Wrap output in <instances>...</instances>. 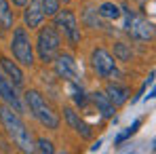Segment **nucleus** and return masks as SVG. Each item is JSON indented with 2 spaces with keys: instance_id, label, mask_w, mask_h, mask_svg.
<instances>
[{
  "instance_id": "obj_1",
  "label": "nucleus",
  "mask_w": 156,
  "mask_h": 154,
  "mask_svg": "<svg viewBox=\"0 0 156 154\" xmlns=\"http://www.w3.org/2000/svg\"><path fill=\"white\" fill-rule=\"evenodd\" d=\"M0 120L6 129L9 137L23 150V152H32L34 150V139H32V133L26 129L23 120L19 118L17 112H13V108H6V106H0Z\"/></svg>"
},
{
  "instance_id": "obj_2",
  "label": "nucleus",
  "mask_w": 156,
  "mask_h": 154,
  "mask_svg": "<svg viewBox=\"0 0 156 154\" xmlns=\"http://www.w3.org/2000/svg\"><path fill=\"white\" fill-rule=\"evenodd\" d=\"M26 102L32 110V114L40 120V125H44L47 129H57L59 127V116L47 106V102L42 99V95L38 91H27L26 93Z\"/></svg>"
},
{
  "instance_id": "obj_3",
  "label": "nucleus",
  "mask_w": 156,
  "mask_h": 154,
  "mask_svg": "<svg viewBox=\"0 0 156 154\" xmlns=\"http://www.w3.org/2000/svg\"><path fill=\"white\" fill-rule=\"evenodd\" d=\"M11 51L15 55V59L23 66H32L34 63V51H32V42L30 36L23 27H15L13 32V40H11Z\"/></svg>"
},
{
  "instance_id": "obj_4",
  "label": "nucleus",
  "mask_w": 156,
  "mask_h": 154,
  "mask_svg": "<svg viewBox=\"0 0 156 154\" xmlns=\"http://www.w3.org/2000/svg\"><path fill=\"white\" fill-rule=\"evenodd\" d=\"M59 45H61V40H59V34H57V30L51 26L42 27L40 30V34H38V55H40V59L42 61H53V57L57 55L59 51Z\"/></svg>"
},
{
  "instance_id": "obj_5",
  "label": "nucleus",
  "mask_w": 156,
  "mask_h": 154,
  "mask_svg": "<svg viewBox=\"0 0 156 154\" xmlns=\"http://www.w3.org/2000/svg\"><path fill=\"white\" fill-rule=\"evenodd\" d=\"M127 34L135 40H152L154 36V30H152V23L141 17V15H131L127 11Z\"/></svg>"
},
{
  "instance_id": "obj_6",
  "label": "nucleus",
  "mask_w": 156,
  "mask_h": 154,
  "mask_svg": "<svg viewBox=\"0 0 156 154\" xmlns=\"http://www.w3.org/2000/svg\"><path fill=\"white\" fill-rule=\"evenodd\" d=\"M55 26L68 36V40H70L72 45H78V40H80V30H78L76 15H74L72 11L55 13Z\"/></svg>"
},
{
  "instance_id": "obj_7",
  "label": "nucleus",
  "mask_w": 156,
  "mask_h": 154,
  "mask_svg": "<svg viewBox=\"0 0 156 154\" xmlns=\"http://www.w3.org/2000/svg\"><path fill=\"white\" fill-rule=\"evenodd\" d=\"M91 63H93V70L99 74L101 78H110L114 74V57L105 49H95L91 55Z\"/></svg>"
},
{
  "instance_id": "obj_8",
  "label": "nucleus",
  "mask_w": 156,
  "mask_h": 154,
  "mask_svg": "<svg viewBox=\"0 0 156 154\" xmlns=\"http://www.w3.org/2000/svg\"><path fill=\"white\" fill-rule=\"evenodd\" d=\"M55 70H57L59 76L66 78V80H76V76H78L76 61H74V57L68 55V53H61V55L55 57Z\"/></svg>"
},
{
  "instance_id": "obj_9",
  "label": "nucleus",
  "mask_w": 156,
  "mask_h": 154,
  "mask_svg": "<svg viewBox=\"0 0 156 154\" xmlns=\"http://www.w3.org/2000/svg\"><path fill=\"white\" fill-rule=\"evenodd\" d=\"M0 97L9 103L15 112H23V106H21V102H19V95H17L15 89H13V82L4 76L2 72H0Z\"/></svg>"
},
{
  "instance_id": "obj_10",
  "label": "nucleus",
  "mask_w": 156,
  "mask_h": 154,
  "mask_svg": "<svg viewBox=\"0 0 156 154\" xmlns=\"http://www.w3.org/2000/svg\"><path fill=\"white\" fill-rule=\"evenodd\" d=\"M42 19H44V13H42V4H40V0H32L30 6L26 9V13H23V21H26V26L30 27V30H32V27H40Z\"/></svg>"
},
{
  "instance_id": "obj_11",
  "label": "nucleus",
  "mask_w": 156,
  "mask_h": 154,
  "mask_svg": "<svg viewBox=\"0 0 156 154\" xmlns=\"http://www.w3.org/2000/svg\"><path fill=\"white\" fill-rule=\"evenodd\" d=\"M63 116H66V123L74 129L76 133H80L82 137H91V127H89V125L78 116L72 108H66V110H63Z\"/></svg>"
},
{
  "instance_id": "obj_12",
  "label": "nucleus",
  "mask_w": 156,
  "mask_h": 154,
  "mask_svg": "<svg viewBox=\"0 0 156 154\" xmlns=\"http://www.w3.org/2000/svg\"><path fill=\"white\" fill-rule=\"evenodd\" d=\"M89 99L97 106V110L101 112V116H105V118H112V116H114V103L108 99V95L99 93V91H95V93L89 95Z\"/></svg>"
},
{
  "instance_id": "obj_13",
  "label": "nucleus",
  "mask_w": 156,
  "mask_h": 154,
  "mask_svg": "<svg viewBox=\"0 0 156 154\" xmlns=\"http://www.w3.org/2000/svg\"><path fill=\"white\" fill-rule=\"evenodd\" d=\"M129 89L127 87H120V84H108V99L114 103V106H122L129 99Z\"/></svg>"
},
{
  "instance_id": "obj_14",
  "label": "nucleus",
  "mask_w": 156,
  "mask_h": 154,
  "mask_svg": "<svg viewBox=\"0 0 156 154\" xmlns=\"http://www.w3.org/2000/svg\"><path fill=\"white\" fill-rule=\"evenodd\" d=\"M0 66H2V70L6 72V76L15 82V87H21V84H23V72H21V70L11 61V59L2 57V59H0Z\"/></svg>"
},
{
  "instance_id": "obj_15",
  "label": "nucleus",
  "mask_w": 156,
  "mask_h": 154,
  "mask_svg": "<svg viewBox=\"0 0 156 154\" xmlns=\"http://www.w3.org/2000/svg\"><path fill=\"white\" fill-rule=\"evenodd\" d=\"M0 26L4 30L13 27V11L9 6V0H0Z\"/></svg>"
},
{
  "instance_id": "obj_16",
  "label": "nucleus",
  "mask_w": 156,
  "mask_h": 154,
  "mask_svg": "<svg viewBox=\"0 0 156 154\" xmlns=\"http://www.w3.org/2000/svg\"><path fill=\"white\" fill-rule=\"evenodd\" d=\"M97 15L104 17V19H118V17H120V9H118L116 4H112V2H105V4L99 6Z\"/></svg>"
},
{
  "instance_id": "obj_17",
  "label": "nucleus",
  "mask_w": 156,
  "mask_h": 154,
  "mask_svg": "<svg viewBox=\"0 0 156 154\" xmlns=\"http://www.w3.org/2000/svg\"><path fill=\"white\" fill-rule=\"evenodd\" d=\"M70 91H72V97H74L76 106H84V103H87V95H84L82 87L76 84V80H70Z\"/></svg>"
},
{
  "instance_id": "obj_18",
  "label": "nucleus",
  "mask_w": 156,
  "mask_h": 154,
  "mask_svg": "<svg viewBox=\"0 0 156 154\" xmlns=\"http://www.w3.org/2000/svg\"><path fill=\"white\" fill-rule=\"evenodd\" d=\"M114 57H116L118 61H129L131 59L129 47H127L125 42H116V45H114Z\"/></svg>"
},
{
  "instance_id": "obj_19",
  "label": "nucleus",
  "mask_w": 156,
  "mask_h": 154,
  "mask_svg": "<svg viewBox=\"0 0 156 154\" xmlns=\"http://www.w3.org/2000/svg\"><path fill=\"white\" fill-rule=\"evenodd\" d=\"M139 127H141V120H135V123H133V125H131L129 129H125L122 133H118L114 141H116V144H122L125 139H129L131 135H135V133H137V129H139Z\"/></svg>"
},
{
  "instance_id": "obj_20",
  "label": "nucleus",
  "mask_w": 156,
  "mask_h": 154,
  "mask_svg": "<svg viewBox=\"0 0 156 154\" xmlns=\"http://www.w3.org/2000/svg\"><path fill=\"white\" fill-rule=\"evenodd\" d=\"M40 4H42V13H44V17H47V15L53 17V15L59 11V0H40Z\"/></svg>"
},
{
  "instance_id": "obj_21",
  "label": "nucleus",
  "mask_w": 156,
  "mask_h": 154,
  "mask_svg": "<svg viewBox=\"0 0 156 154\" xmlns=\"http://www.w3.org/2000/svg\"><path fill=\"white\" fill-rule=\"evenodd\" d=\"M38 150H40V152H47V154H53V152H55L53 144L49 141V139H44V137H42V139H38Z\"/></svg>"
},
{
  "instance_id": "obj_22",
  "label": "nucleus",
  "mask_w": 156,
  "mask_h": 154,
  "mask_svg": "<svg viewBox=\"0 0 156 154\" xmlns=\"http://www.w3.org/2000/svg\"><path fill=\"white\" fill-rule=\"evenodd\" d=\"M13 4H17V6H26L27 0H13Z\"/></svg>"
},
{
  "instance_id": "obj_23",
  "label": "nucleus",
  "mask_w": 156,
  "mask_h": 154,
  "mask_svg": "<svg viewBox=\"0 0 156 154\" xmlns=\"http://www.w3.org/2000/svg\"><path fill=\"white\" fill-rule=\"evenodd\" d=\"M63 2H70V0H63Z\"/></svg>"
}]
</instances>
